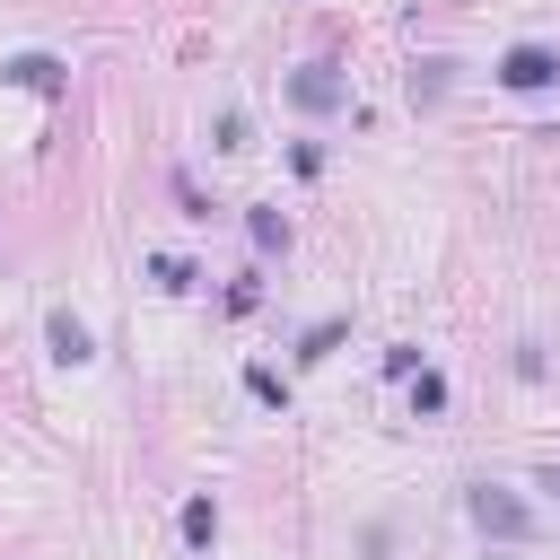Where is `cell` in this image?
<instances>
[{"mask_svg": "<svg viewBox=\"0 0 560 560\" xmlns=\"http://www.w3.org/2000/svg\"><path fill=\"white\" fill-rule=\"evenodd\" d=\"M52 350H61V359H88V332H79L70 315H52Z\"/></svg>", "mask_w": 560, "mask_h": 560, "instance_id": "2", "label": "cell"}, {"mask_svg": "<svg viewBox=\"0 0 560 560\" xmlns=\"http://www.w3.org/2000/svg\"><path fill=\"white\" fill-rule=\"evenodd\" d=\"M499 79H508V88H542V79H560V52H534V44H516V52L499 61Z\"/></svg>", "mask_w": 560, "mask_h": 560, "instance_id": "1", "label": "cell"}]
</instances>
